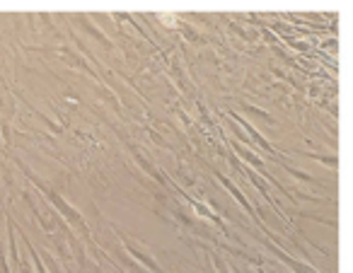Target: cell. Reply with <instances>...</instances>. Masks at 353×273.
Wrapping results in <instances>:
<instances>
[{
  "label": "cell",
  "instance_id": "6",
  "mask_svg": "<svg viewBox=\"0 0 353 273\" xmlns=\"http://www.w3.org/2000/svg\"><path fill=\"white\" fill-rule=\"evenodd\" d=\"M245 172H247V176H250V181H252V184H254L256 189L261 191V196H264V201H269V203H271V196H269V186H266V181L261 179V176L256 174V172L252 170V167H245ZM271 205H274V203H271ZM274 210H276V213H279V208H274Z\"/></svg>",
  "mask_w": 353,
  "mask_h": 273
},
{
  "label": "cell",
  "instance_id": "8",
  "mask_svg": "<svg viewBox=\"0 0 353 273\" xmlns=\"http://www.w3.org/2000/svg\"><path fill=\"white\" fill-rule=\"evenodd\" d=\"M80 25H83V30H85V32H88V34H90V37H92V39H97V41H99V44H104V46H109V49H112V41H109V39H107V37H104V34H102V32H99V30H97V27H94V25H92V22L83 20V22H80Z\"/></svg>",
  "mask_w": 353,
  "mask_h": 273
},
{
  "label": "cell",
  "instance_id": "1",
  "mask_svg": "<svg viewBox=\"0 0 353 273\" xmlns=\"http://www.w3.org/2000/svg\"><path fill=\"white\" fill-rule=\"evenodd\" d=\"M20 167H22V172H25V174L30 176V181H32V184H34L37 189H39L41 194H44V199H49L51 203H54V208L59 210V213L63 215V218L68 220V223L73 225V228L78 230V232L83 234L85 239H88V237H90V228H88V223H85V218H83V215H80V210L75 208V205H70L65 199H61V194H59V191H54L49 184H44V181H41L39 176H37L34 172L30 170V167H25V165H20Z\"/></svg>",
  "mask_w": 353,
  "mask_h": 273
},
{
  "label": "cell",
  "instance_id": "4",
  "mask_svg": "<svg viewBox=\"0 0 353 273\" xmlns=\"http://www.w3.org/2000/svg\"><path fill=\"white\" fill-rule=\"evenodd\" d=\"M230 117H232V121H235V123H240V126H242V128H245V131H247V133H250V136H252V138H254V143H259V148H261V150H264V152H269V155H276L274 145H271V143H269V141H266V138H264V136H261V133H259V131H256V128H254V126H252V123H250V121H247V119H245V117H240V114H235V112H232V114H230ZM276 157H279V155H276Z\"/></svg>",
  "mask_w": 353,
  "mask_h": 273
},
{
  "label": "cell",
  "instance_id": "3",
  "mask_svg": "<svg viewBox=\"0 0 353 273\" xmlns=\"http://www.w3.org/2000/svg\"><path fill=\"white\" fill-rule=\"evenodd\" d=\"M261 242H264V247L269 249V252L274 254V256L279 259V261H283L285 266H288L293 273H317L312 266H310V263H305V261H298V259H293V256H290V254H285L283 249L279 247V244L271 242V239H266V237H264V239H261Z\"/></svg>",
  "mask_w": 353,
  "mask_h": 273
},
{
  "label": "cell",
  "instance_id": "7",
  "mask_svg": "<svg viewBox=\"0 0 353 273\" xmlns=\"http://www.w3.org/2000/svg\"><path fill=\"white\" fill-rule=\"evenodd\" d=\"M276 160H281V157H276ZM281 167H283V170L288 172V174L293 176V179L305 181V184H310V181H312V176H310L307 172H305V170H295V167H293V165H288L285 160H281Z\"/></svg>",
  "mask_w": 353,
  "mask_h": 273
},
{
  "label": "cell",
  "instance_id": "2",
  "mask_svg": "<svg viewBox=\"0 0 353 273\" xmlns=\"http://www.w3.org/2000/svg\"><path fill=\"white\" fill-rule=\"evenodd\" d=\"M121 242H123V247H126V254H128V256H131L133 261H136L141 268H145L148 273H167L165 268H162L160 263L155 261V256H152V254H148L143 247H138V244H133L131 239L123 237V234H121Z\"/></svg>",
  "mask_w": 353,
  "mask_h": 273
},
{
  "label": "cell",
  "instance_id": "11",
  "mask_svg": "<svg viewBox=\"0 0 353 273\" xmlns=\"http://www.w3.org/2000/svg\"><path fill=\"white\" fill-rule=\"evenodd\" d=\"M39 259H41V263H46V266H49V273H63V271H61V266L49 256V254H44V256L39 254Z\"/></svg>",
  "mask_w": 353,
  "mask_h": 273
},
{
  "label": "cell",
  "instance_id": "5",
  "mask_svg": "<svg viewBox=\"0 0 353 273\" xmlns=\"http://www.w3.org/2000/svg\"><path fill=\"white\" fill-rule=\"evenodd\" d=\"M216 176H218V181H221V184H223V186H225V189H228V194H230L232 199H235L237 203H240L242 208H245V213H247V215H252V218L256 220V213H254V208H252V203H250V201H247V196L242 194V189H237V186L232 184V181L228 179L225 174H221V172H216Z\"/></svg>",
  "mask_w": 353,
  "mask_h": 273
},
{
  "label": "cell",
  "instance_id": "10",
  "mask_svg": "<svg viewBox=\"0 0 353 273\" xmlns=\"http://www.w3.org/2000/svg\"><path fill=\"white\" fill-rule=\"evenodd\" d=\"M242 109H245V112H250V114H254V117H261L264 121H271V114L264 112V109H256V107H252V104H242Z\"/></svg>",
  "mask_w": 353,
  "mask_h": 273
},
{
  "label": "cell",
  "instance_id": "9",
  "mask_svg": "<svg viewBox=\"0 0 353 273\" xmlns=\"http://www.w3.org/2000/svg\"><path fill=\"white\" fill-rule=\"evenodd\" d=\"M194 210H196V213L201 215V218H208V220H213V223H216V225H221V228L225 230V225H223V220L218 218V215L213 213V210H208V205H206V203H194Z\"/></svg>",
  "mask_w": 353,
  "mask_h": 273
}]
</instances>
